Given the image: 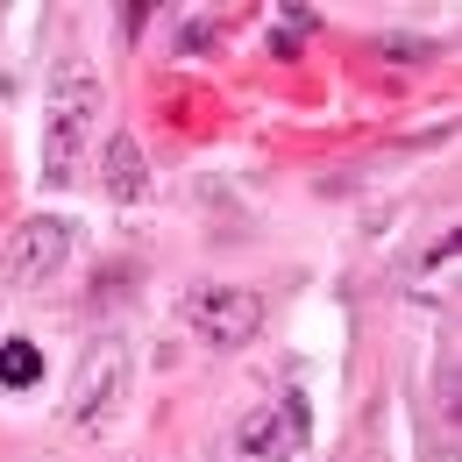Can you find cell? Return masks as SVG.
Returning a JSON list of instances; mask_svg holds the SVG:
<instances>
[{
	"mask_svg": "<svg viewBox=\"0 0 462 462\" xmlns=\"http://www.w3.org/2000/svg\"><path fill=\"white\" fill-rule=\"evenodd\" d=\"M100 121V79L86 64H71L58 86H51V121H43V178L51 185H71L79 178V157H86V135Z\"/></svg>",
	"mask_w": 462,
	"mask_h": 462,
	"instance_id": "6da1fadb",
	"label": "cell"
},
{
	"mask_svg": "<svg viewBox=\"0 0 462 462\" xmlns=\"http://www.w3.org/2000/svg\"><path fill=\"white\" fill-rule=\"evenodd\" d=\"M306 441H313V420H306V399H271L256 405L228 441V462H306Z\"/></svg>",
	"mask_w": 462,
	"mask_h": 462,
	"instance_id": "7a4b0ae2",
	"label": "cell"
},
{
	"mask_svg": "<svg viewBox=\"0 0 462 462\" xmlns=\"http://www.w3.org/2000/svg\"><path fill=\"white\" fill-rule=\"evenodd\" d=\"M71 221H58V214H29L22 228L7 235V256H0V278L14 291H43L58 285V271L71 263Z\"/></svg>",
	"mask_w": 462,
	"mask_h": 462,
	"instance_id": "3957f363",
	"label": "cell"
},
{
	"mask_svg": "<svg viewBox=\"0 0 462 462\" xmlns=\"http://www.w3.org/2000/svg\"><path fill=\"white\" fill-rule=\"evenodd\" d=\"M121 399H128V342L100 335V342L79 356V377L64 392V412H71V427H100V420H115Z\"/></svg>",
	"mask_w": 462,
	"mask_h": 462,
	"instance_id": "277c9868",
	"label": "cell"
},
{
	"mask_svg": "<svg viewBox=\"0 0 462 462\" xmlns=\"http://www.w3.org/2000/svg\"><path fill=\"white\" fill-rule=\"evenodd\" d=\"M185 320H192V335L207 348H249L256 328H263V299L242 285H192Z\"/></svg>",
	"mask_w": 462,
	"mask_h": 462,
	"instance_id": "5b68a950",
	"label": "cell"
},
{
	"mask_svg": "<svg viewBox=\"0 0 462 462\" xmlns=\"http://www.w3.org/2000/svg\"><path fill=\"white\" fill-rule=\"evenodd\" d=\"M100 185H107V199H143L150 192V164H143V143L115 128L107 143H100Z\"/></svg>",
	"mask_w": 462,
	"mask_h": 462,
	"instance_id": "8992f818",
	"label": "cell"
},
{
	"mask_svg": "<svg viewBox=\"0 0 462 462\" xmlns=\"http://www.w3.org/2000/svg\"><path fill=\"white\" fill-rule=\"evenodd\" d=\"M36 377H43L36 342H29V335H7V342H0V384H7V392H29Z\"/></svg>",
	"mask_w": 462,
	"mask_h": 462,
	"instance_id": "52a82bcc",
	"label": "cell"
}]
</instances>
